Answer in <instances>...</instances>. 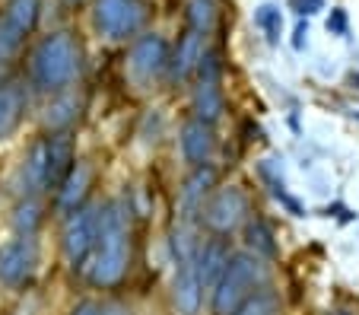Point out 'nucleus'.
Returning a JSON list of instances; mask_svg holds the SVG:
<instances>
[{
	"instance_id": "1",
	"label": "nucleus",
	"mask_w": 359,
	"mask_h": 315,
	"mask_svg": "<svg viewBox=\"0 0 359 315\" xmlns=\"http://www.w3.org/2000/svg\"><path fill=\"white\" fill-rule=\"evenodd\" d=\"M130 267V220L118 201L102 204V227L95 248L86 261L89 283L99 290H111L128 277Z\"/></svg>"
},
{
	"instance_id": "18",
	"label": "nucleus",
	"mask_w": 359,
	"mask_h": 315,
	"mask_svg": "<svg viewBox=\"0 0 359 315\" xmlns=\"http://www.w3.org/2000/svg\"><path fill=\"white\" fill-rule=\"evenodd\" d=\"M223 89H219L217 76H201L194 86V96H191V112H194L197 121L217 124V118L223 115Z\"/></svg>"
},
{
	"instance_id": "26",
	"label": "nucleus",
	"mask_w": 359,
	"mask_h": 315,
	"mask_svg": "<svg viewBox=\"0 0 359 315\" xmlns=\"http://www.w3.org/2000/svg\"><path fill=\"white\" fill-rule=\"evenodd\" d=\"M70 315H105V306L95 300H80L74 309H70Z\"/></svg>"
},
{
	"instance_id": "8",
	"label": "nucleus",
	"mask_w": 359,
	"mask_h": 315,
	"mask_svg": "<svg viewBox=\"0 0 359 315\" xmlns=\"http://www.w3.org/2000/svg\"><path fill=\"white\" fill-rule=\"evenodd\" d=\"M39 271V242L35 236H13L0 242V287L20 290Z\"/></svg>"
},
{
	"instance_id": "23",
	"label": "nucleus",
	"mask_w": 359,
	"mask_h": 315,
	"mask_svg": "<svg viewBox=\"0 0 359 315\" xmlns=\"http://www.w3.org/2000/svg\"><path fill=\"white\" fill-rule=\"evenodd\" d=\"M41 220H45V207L39 204L35 198H26L16 204V213H13V227L20 236H35V229L41 227Z\"/></svg>"
},
{
	"instance_id": "28",
	"label": "nucleus",
	"mask_w": 359,
	"mask_h": 315,
	"mask_svg": "<svg viewBox=\"0 0 359 315\" xmlns=\"http://www.w3.org/2000/svg\"><path fill=\"white\" fill-rule=\"evenodd\" d=\"M290 4H292V10H296V13H302V16L321 10V0H290Z\"/></svg>"
},
{
	"instance_id": "16",
	"label": "nucleus",
	"mask_w": 359,
	"mask_h": 315,
	"mask_svg": "<svg viewBox=\"0 0 359 315\" xmlns=\"http://www.w3.org/2000/svg\"><path fill=\"white\" fill-rule=\"evenodd\" d=\"M22 188L29 198L48 194V134L35 138L22 156Z\"/></svg>"
},
{
	"instance_id": "13",
	"label": "nucleus",
	"mask_w": 359,
	"mask_h": 315,
	"mask_svg": "<svg viewBox=\"0 0 359 315\" xmlns=\"http://www.w3.org/2000/svg\"><path fill=\"white\" fill-rule=\"evenodd\" d=\"M203 39H207V35L194 32V29H188V32L178 39V45L172 48V64H169V76H172V80H191V76L201 70L203 55H207Z\"/></svg>"
},
{
	"instance_id": "21",
	"label": "nucleus",
	"mask_w": 359,
	"mask_h": 315,
	"mask_svg": "<svg viewBox=\"0 0 359 315\" xmlns=\"http://www.w3.org/2000/svg\"><path fill=\"white\" fill-rule=\"evenodd\" d=\"M26 39H29L26 32H20V29H16L7 16L0 13V74H7V70L13 67V61L20 58Z\"/></svg>"
},
{
	"instance_id": "6",
	"label": "nucleus",
	"mask_w": 359,
	"mask_h": 315,
	"mask_svg": "<svg viewBox=\"0 0 359 315\" xmlns=\"http://www.w3.org/2000/svg\"><path fill=\"white\" fill-rule=\"evenodd\" d=\"M102 227V204H83L80 210L67 213L61 229V252L70 267H86L89 255L95 248Z\"/></svg>"
},
{
	"instance_id": "22",
	"label": "nucleus",
	"mask_w": 359,
	"mask_h": 315,
	"mask_svg": "<svg viewBox=\"0 0 359 315\" xmlns=\"http://www.w3.org/2000/svg\"><path fill=\"white\" fill-rule=\"evenodd\" d=\"M184 16H188V26L194 29V32L207 35V32H213V26H217L219 7H217V0H188Z\"/></svg>"
},
{
	"instance_id": "14",
	"label": "nucleus",
	"mask_w": 359,
	"mask_h": 315,
	"mask_svg": "<svg viewBox=\"0 0 359 315\" xmlns=\"http://www.w3.org/2000/svg\"><path fill=\"white\" fill-rule=\"evenodd\" d=\"M172 302L182 315H197L203 302V283L197 277L194 261L175 264V281H172Z\"/></svg>"
},
{
	"instance_id": "32",
	"label": "nucleus",
	"mask_w": 359,
	"mask_h": 315,
	"mask_svg": "<svg viewBox=\"0 0 359 315\" xmlns=\"http://www.w3.org/2000/svg\"><path fill=\"white\" fill-rule=\"evenodd\" d=\"M4 315H13V312H4Z\"/></svg>"
},
{
	"instance_id": "29",
	"label": "nucleus",
	"mask_w": 359,
	"mask_h": 315,
	"mask_svg": "<svg viewBox=\"0 0 359 315\" xmlns=\"http://www.w3.org/2000/svg\"><path fill=\"white\" fill-rule=\"evenodd\" d=\"M302 35H309V29H305V22H299V26H296V39H292V45H296V48H302V45H305Z\"/></svg>"
},
{
	"instance_id": "10",
	"label": "nucleus",
	"mask_w": 359,
	"mask_h": 315,
	"mask_svg": "<svg viewBox=\"0 0 359 315\" xmlns=\"http://www.w3.org/2000/svg\"><path fill=\"white\" fill-rule=\"evenodd\" d=\"M232 258V246L226 236H210L207 242L197 246V258H194V267H197V277H201L203 290H213V283L223 277L226 264Z\"/></svg>"
},
{
	"instance_id": "31",
	"label": "nucleus",
	"mask_w": 359,
	"mask_h": 315,
	"mask_svg": "<svg viewBox=\"0 0 359 315\" xmlns=\"http://www.w3.org/2000/svg\"><path fill=\"white\" fill-rule=\"evenodd\" d=\"M327 315H350V312H327Z\"/></svg>"
},
{
	"instance_id": "17",
	"label": "nucleus",
	"mask_w": 359,
	"mask_h": 315,
	"mask_svg": "<svg viewBox=\"0 0 359 315\" xmlns=\"http://www.w3.org/2000/svg\"><path fill=\"white\" fill-rule=\"evenodd\" d=\"M76 118H80V96H74L70 89L55 93L51 102L45 105V112H41V124H45L51 134H67Z\"/></svg>"
},
{
	"instance_id": "5",
	"label": "nucleus",
	"mask_w": 359,
	"mask_h": 315,
	"mask_svg": "<svg viewBox=\"0 0 359 315\" xmlns=\"http://www.w3.org/2000/svg\"><path fill=\"white\" fill-rule=\"evenodd\" d=\"M251 217V198L242 185H219L207 194L201 204L197 220L203 229H210L213 236H229L245 227V220Z\"/></svg>"
},
{
	"instance_id": "9",
	"label": "nucleus",
	"mask_w": 359,
	"mask_h": 315,
	"mask_svg": "<svg viewBox=\"0 0 359 315\" xmlns=\"http://www.w3.org/2000/svg\"><path fill=\"white\" fill-rule=\"evenodd\" d=\"M95 185V166L89 159H76L74 169L67 172V178L61 182V188L55 192V207L57 213H74L80 210L83 204H89V194H93Z\"/></svg>"
},
{
	"instance_id": "27",
	"label": "nucleus",
	"mask_w": 359,
	"mask_h": 315,
	"mask_svg": "<svg viewBox=\"0 0 359 315\" xmlns=\"http://www.w3.org/2000/svg\"><path fill=\"white\" fill-rule=\"evenodd\" d=\"M327 29H331L334 35H344V32H346V16H344V10H331V20H327Z\"/></svg>"
},
{
	"instance_id": "15",
	"label": "nucleus",
	"mask_w": 359,
	"mask_h": 315,
	"mask_svg": "<svg viewBox=\"0 0 359 315\" xmlns=\"http://www.w3.org/2000/svg\"><path fill=\"white\" fill-rule=\"evenodd\" d=\"M26 86L16 80H0V140H10L26 118Z\"/></svg>"
},
{
	"instance_id": "20",
	"label": "nucleus",
	"mask_w": 359,
	"mask_h": 315,
	"mask_svg": "<svg viewBox=\"0 0 359 315\" xmlns=\"http://www.w3.org/2000/svg\"><path fill=\"white\" fill-rule=\"evenodd\" d=\"M0 13L7 16L20 32L32 35L35 26H39V16H41V0H4Z\"/></svg>"
},
{
	"instance_id": "11",
	"label": "nucleus",
	"mask_w": 359,
	"mask_h": 315,
	"mask_svg": "<svg viewBox=\"0 0 359 315\" xmlns=\"http://www.w3.org/2000/svg\"><path fill=\"white\" fill-rule=\"evenodd\" d=\"M217 188V169H213L210 163L203 166H194L191 169V175L184 178L182 192H178V207H182V217L191 220L201 213V204L207 201V194Z\"/></svg>"
},
{
	"instance_id": "19",
	"label": "nucleus",
	"mask_w": 359,
	"mask_h": 315,
	"mask_svg": "<svg viewBox=\"0 0 359 315\" xmlns=\"http://www.w3.org/2000/svg\"><path fill=\"white\" fill-rule=\"evenodd\" d=\"M242 236H245V252L258 255L264 261H273L277 258V242H273V233L261 217H248L242 227Z\"/></svg>"
},
{
	"instance_id": "4",
	"label": "nucleus",
	"mask_w": 359,
	"mask_h": 315,
	"mask_svg": "<svg viewBox=\"0 0 359 315\" xmlns=\"http://www.w3.org/2000/svg\"><path fill=\"white\" fill-rule=\"evenodd\" d=\"M169 64H172V45L163 39L159 32H143L130 41L128 61H124V74H128L130 86L149 93L159 89L163 80L169 76Z\"/></svg>"
},
{
	"instance_id": "25",
	"label": "nucleus",
	"mask_w": 359,
	"mask_h": 315,
	"mask_svg": "<svg viewBox=\"0 0 359 315\" xmlns=\"http://www.w3.org/2000/svg\"><path fill=\"white\" fill-rule=\"evenodd\" d=\"M232 315H283V309H280V300L271 290H261L251 300H245Z\"/></svg>"
},
{
	"instance_id": "3",
	"label": "nucleus",
	"mask_w": 359,
	"mask_h": 315,
	"mask_svg": "<svg viewBox=\"0 0 359 315\" xmlns=\"http://www.w3.org/2000/svg\"><path fill=\"white\" fill-rule=\"evenodd\" d=\"M267 290V261L251 252H232L223 277L210 290V312L232 315L245 300Z\"/></svg>"
},
{
	"instance_id": "24",
	"label": "nucleus",
	"mask_w": 359,
	"mask_h": 315,
	"mask_svg": "<svg viewBox=\"0 0 359 315\" xmlns=\"http://www.w3.org/2000/svg\"><path fill=\"white\" fill-rule=\"evenodd\" d=\"M255 26L264 32V39L271 41V45H277L280 32H283V10H280L277 4H261V7L255 10Z\"/></svg>"
},
{
	"instance_id": "12",
	"label": "nucleus",
	"mask_w": 359,
	"mask_h": 315,
	"mask_svg": "<svg viewBox=\"0 0 359 315\" xmlns=\"http://www.w3.org/2000/svg\"><path fill=\"white\" fill-rule=\"evenodd\" d=\"M213 153H217V130H213V124L197 121V118L184 121L182 124V156L191 166H203L213 159Z\"/></svg>"
},
{
	"instance_id": "2",
	"label": "nucleus",
	"mask_w": 359,
	"mask_h": 315,
	"mask_svg": "<svg viewBox=\"0 0 359 315\" xmlns=\"http://www.w3.org/2000/svg\"><path fill=\"white\" fill-rule=\"evenodd\" d=\"M83 67V48L74 32L57 29V32L45 35L29 55V83L39 93H64L76 83Z\"/></svg>"
},
{
	"instance_id": "7",
	"label": "nucleus",
	"mask_w": 359,
	"mask_h": 315,
	"mask_svg": "<svg viewBox=\"0 0 359 315\" xmlns=\"http://www.w3.org/2000/svg\"><path fill=\"white\" fill-rule=\"evenodd\" d=\"M143 22H147L143 0H95L93 4V26L105 39H137Z\"/></svg>"
},
{
	"instance_id": "30",
	"label": "nucleus",
	"mask_w": 359,
	"mask_h": 315,
	"mask_svg": "<svg viewBox=\"0 0 359 315\" xmlns=\"http://www.w3.org/2000/svg\"><path fill=\"white\" fill-rule=\"evenodd\" d=\"M67 7H83V4H89V0H64Z\"/></svg>"
}]
</instances>
